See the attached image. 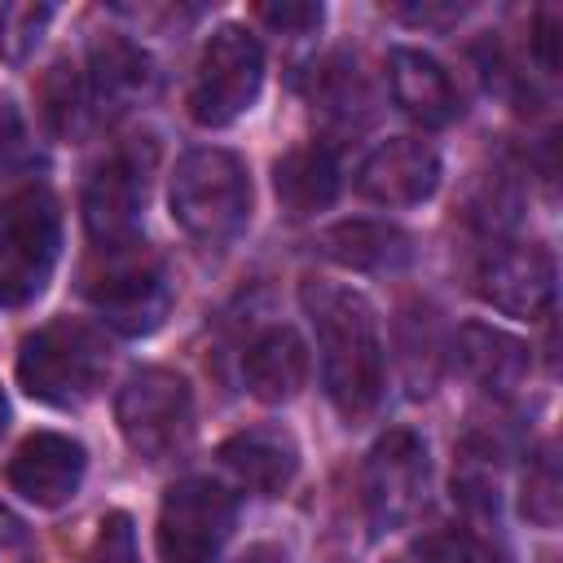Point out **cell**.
Here are the masks:
<instances>
[{"mask_svg":"<svg viewBox=\"0 0 563 563\" xmlns=\"http://www.w3.org/2000/svg\"><path fill=\"white\" fill-rule=\"evenodd\" d=\"M299 303L317 334L330 405L343 418H365L383 396V339L369 299L352 286L303 277Z\"/></svg>","mask_w":563,"mask_h":563,"instance_id":"cell-1","label":"cell"},{"mask_svg":"<svg viewBox=\"0 0 563 563\" xmlns=\"http://www.w3.org/2000/svg\"><path fill=\"white\" fill-rule=\"evenodd\" d=\"M172 216L176 224L202 242L224 246L246 229L251 216V176L229 150H194L172 172Z\"/></svg>","mask_w":563,"mask_h":563,"instance_id":"cell-2","label":"cell"},{"mask_svg":"<svg viewBox=\"0 0 563 563\" xmlns=\"http://www.w3.org/2000/svg\"><path fill=\"white\" fill-rule=\"evenodd\" d=\"M84 295L97 308V317L119 334H150L163 325L172 308L167 268L141 238L119 246H97L84 273Z\"/></svg>","mask_w":563,"mask_h":563,"instance_id":"cell-3","label":"cell"},{"mask_svg":"<svg viewBox=\"0 0 563 563\" xmlns=\"http://www.w3.org/2000/svg\"><path fill=\"white\" fill-rule=\"evenodd\" d=\"M106 365H110L106 339L88 321L57 317V321H48L22 339L18 383L26 396L66 409V405H84L101 387Z\"/></svg>","mask_w":563,"mask_h":563,"instance_id":"cell-4","label":"cell"},{"mask_svg":"<svg viewBox=\"0 0 563 563\" xmlns=\"http://www.w3.org/2000/svg\"><path fill=\"white\" fill-rule=\"evenodd\" d=\"M62 211L44 185H26L0 207V308H26L53 277Z\"/></svg>","mask_w":563,"mask_h":563,"instance_id":"cell-5","label":"cell"},{"mask_svg":"<svg viewBox=\"0 0 563 563\" xmlns=\"http://www.w3.org/2000/svg\"><path fill=\"white\" fill-rule=\"evenodd\" d=\"M114 418L136 457L167 462L194 435V391L176 369L154 365L123 383V391L114 400Z\"/></svg>","mask_w":563,"mask_h":563,"instance_id":"cell-6","label":"cell"},{"mask_svg":"<svg viewBox=\"0 0 563 563\" xmlns=\"http://www.w3.org/2000/svg\"><path fill=\"white\" fill-rule=\"evenodd\" d=\"M264 84V48L251 31L242 26H220L194 70L189 84V119L202 128H229L233 119H242Z\"/></svg>","mask_w":563,"mask_h":563,"instance_id":"cell-7","label":"cell"},{"mask_svg":"<svg viewBox=\"0 0 563 563\" xmlns=\"http://www.w3.org/2000/svg\"><path fill=\"white\" fill-rule=\"evenodd\" d=\"M238 519V501L216 479H176L158 506L163 563H216Z\"/></svg>","mask_w":563,"mask_h":563,"instance_id":"cell-8","label":"cell"},{"mask_svg":"<svg viewBox=\"0 0 563 563\" xmlns=\"http://www.w3.org/2000/svg\"><path fill=\"white\" fill-rule=\"evenodd\" d=\"M427 497V444L409 427L378 435L361 471V501L374 532L405 528Z\"/></svg>","mask_w":563,"mask_h":563,"instance_id":"cell-9","label":"cell"},{"mask_svg":"<svg viewBox=\"0 0 563 563\" xmlns=\"http://www.w3.org/2000/svg\"><path fill=\"white\" fill-rule=\"evenodd\" d=\"M84 466H88V453L79 440L62 435V431H35L18 444V453L9 457L4 466V479L13 493H22L31 506H62L79 493L84 484Z\"/></svg>","mask_w":563,"mask_h":563,"instance_id":"cell-10","label":"cell"},{"mask_svg":"<svg viewBox=\"0 0 563 563\" xmlns=\"http://www.w3.org/2000/svg\"><path fill=\"white\" fill-rule=\"evenodd\" d=\"M141 202H145V167L136 163L132 150H119L106 163H97L84 185V224L92 246H119L141 238L136 233Z\"/></svg>","mask_w":563,"mask_h":563,"instance_id":"cell-11","label":"cell"},{"mask_svg":"<svg viewBox=\"0 0 563 563\" xmlns=\"http://www.w3.org/2000/svg\"><path fill=\"white\" fill-rule=\"evenodd\" d=\"M475 290L506 317H541L554 299V255L537 242L501 246L479 264Z\"/></svg>","mask_w":563,"mask_h":563,"instance_id":"cell-12","label":"cell"},{"mask_svg":"<svg viewBox=\"0 0 563 563\" xmlns=\"http://www.w3.org/2000/svg\"><path fill=\"white\" fill-rule=\"evenodd\" d=\"M440 185V154L418 136H391L356 172V194L378 207H413Z\"/></svg>","mask_w":563,"mask_h":563,"instance_id":"cell-13","label":"cell"},{"mask_svg":"<svg viewBox=\"0 0 563 563\" xmlns=\"http://www.w3.org/2000/svg\"><path fill=\"white\" fill-rule=\"evenodd\" d=\"M220 462L255 497H277L299 475V444L282 427H246L220 444Z\"/></svg>","mask_w":563,"mask_h":563,"instance_id":"cell-14","label":"cell"},{"mask_svg":"<svg viewBox=\"0 0 563 563\" xmlns=\"http://www.w3.org/2000/svg\"><path fill=\"white\" fill-rule=\"evenodd\" d=\"M150 79H154L150 57L132 40L106 35V40L92 44V53H88V101H92L97 114L114 119V114L132 110L150 92Z\"/></svg>","mask_w":563,"mask_h":563,"instance_id":"cell-15","label":"cell"},{"mask_svg":"<svg viewBox=\"0 0 563 563\" xmlns=\"http://www.w3.org/2000/svg\"><path fill=\"white\" fill-rule=\"evenodd\" d=\"M453 365H457L475 387H484V391H493V396H506V391H515V387L523 383V374H528V347H523L515 334L497 330V325L471 321V325H462L457 339H453Z\"/></svg>","mask_w":563,"mask_h":563,"instance_id":"cell-16","label":"cell"},{"mask_svg":"<svg viewBox=\"0 0 563 563\" xmlns=\"http://www.w3.org/2000/svg\"><path fill=\"white\" fill-rule=\"evenodd\" d=\"M391 97L396 106L418 119L422 128H444L457 119V88L444 75V66L418 48H396L391 53Z\"/></svg>","mask_w":563,"mask_h":563,"instance_id":"cell-17","label":"cell"},{"mask_svg":"<svg viewBox=\"0 0 563 563\" xmlns=\"http://www.w3.org/2000/svg\"><path fill=\"white\" fill-rule=\"evenodd\" d=\"M242 374L255 400L282 405L290 396H299V387L308 383V347L299 343L295 330L273 325L260 339H251L246 356H242Z\"/></svg>","mask_w":563,"mask_h":563,"instance_id":"cell-18","label":"cell"},{"mask_svg":"<svg viewBox=\"0 0 563 563\" xmlns=\"http://www.w3.org/2000/svg\"><path fill=\"white\" fill-rule=\"evenodd\" d=\"M273 189H277L282 207L295 220L325 211L334 202V194H339V158H334V150L312 141V145H299V150L282 154L277 167H273Z\"/></svg>","mask_w":563,"mask_h":563,"instance_id":"cell-19","label":"cell"},{"mask_svg":"<svg viewBox=\"0 0 563 563\" xmlns=\"http://www.w3.org/2000/svg\"><path fill=\"white\" fill-rule=\"evenodd\" d=\"M321 255L356 273H391L409 264V233L383 220H343L321 233Z\"/></svg>","mask_w":563,"mask_h":563,"instance_id":"cell-20","label":"cell"},{"mask_svg":"<svg viewBox=\"0 0 563 563\" xmlns=\"http://www.w3.org/2000/svg\"><path fill=\"white\" fill-rule=\"evenodd\" d=\"M40 114L48 123L53 136L70 141L84 132L88 119V88L79 84V70L70 62H53L40 79Z\"/></svg>","mask_w":563,"mask_h":563,"instance_id":"cell-21","label":"cell"},{"mask_svg":"<svg viewBox=\"0 0 563 563\" xmlns=\"http://www.w3.org/2000/svg\"><path fill=\"white\" fill-rule=\"evenodd\" d=\"M497 453L479 440H466L462 444V457H457V471H453V497H462L466 510H479V515H497Z\"/></svg>","mask_w":563,"mask_h":563,"instance_id":"cell-22","label":"cell"},{"mask_svg":"<svg viewBox=\"0 0 563 563\" xmlns=\"http://www.w3.org/2000/svg\"><path fill=\"white\" fill-rule=\"evenodd\" d=\"M559 457H554V444H541L532 457H528V471H523V497H519V510L537 523V528H554L559 523V506H563V493H559Z\"/></svg>","mask_w":563,"mask_h":563,"instance_id":"cell-23","label":"cell"},{"mask_svg":"<svg viewBox=\"0 0 563 563\" xmlns=\"http://www.w3.org/2000/svg\"><path fill=\"white\" fill-rule=\"evenodd\" d=\"M391 563H493L488 545L475 532L462 528H444V532H427L418 537L409 550H400Z\"/></svg>","mask_w":563,"mask_h":563,"instance_id":"cell-24","label":"cell"},{"mask_svg":"<svg viewBox=\"0 0 563 563\" xmlns=\"http://www.w3.org/2000/svg\"><path fill=\"white\" fill-rule=\"evenodd\" d=\"M53 9L48 4H35V0H18V4H4L0 9V57L4 62H26L48 26Z\"/></svg>","mask_w":563,"mask_h":563,"instance_id":"cell-25","label":"cell"},{"mask_svg":"<svg viewBox=\"0 0 563 563\" xmlns=\"http://www.w3.org/2000/svg\"><path fill=\"white\" fill-rule=\"evenodd\" d=\"M255 18L264 22V26H273L277 35H312L317 26H321V4H312V0H268V4H255Z\"/></svg>","mask_w":563,"mask_h":563,"instance_id":"cell-26","label":"cell"},{"mask_svg":"<svg viewBox=\"0 0 563 563\" xmlns=\"http://www.w3.org/2000/svg\"><path fill=\"white\" fill-rule=\"evenodd\" d=\"M88 563H141V554H136V532H132V519H128L123 510H114V515L101 519Z\"/></svg>","mask_w":563,"mask_h":563,"instance_id":"cell-27","label":"cell"},{"mask_svg":"<svg viewBox=\"0 0 563 563\" xmlns=\"http://www.w3.org/2000/svg\"><path fill=\"white\" fill-rule=\"evenodd\" d=\"M387 13L400 18V22H409V26H449V22H457L466 9H462V4H391Z\"/></svg>","mask_w":563,"mask_h":563,"instance_id":"cell-28","label":"cell"},{"mask_svg":"<svg viewBox=\"0 0 563 563\" xmlns=\"http://www.w3.org/2000/svg\"><path fill=\"white\" fill-rule=\"evenodd\" d=\"M532 48H537L541 70H545V75H554V70H559V9H541V13H537Z\"/></svg>","mask_w":563,"mask_h":563,"instance_id":"cell-29","label":"cell"},{"mask_svg":"<svg viewBox=\"0 0 563 563\" xmlns=\"http://www.w3.org/2000/svg\"><path fill=\"white\" fill-rule=\"evenodd\" d=\"M0 563H31V541L18 515L0 506Z\"/></svg>","mask_w":563,"mask_h":563,"instance_id":"cell-30","label":"cell"},{"mask_svg":"<svg viewBox=\"0 0 563 563\" xmlns=\"http://www.w3.org/2000/svg\"><path fill=\"white\" fill-rule=\"evenodd\" d=\"M242 563H286V550H277V545H255V550H246Z\"/></svg>","mask_w":563,"mask_h":563,"instance_id":"cell-31","label":"cell"},{"mask_svg":"<svg viewBox=\"0 0 563 563\" xmlns=\"http://www.w3.org/2000/svg\"><path fill=\"white\" fill-rule=\"evenodd\" d=\"M9 427V400H4V391H0V431Z\"/></svg>","mask_w":563,"mask_h":563,"instance_id":"cell-32","label":"cell"}]
</instances>
